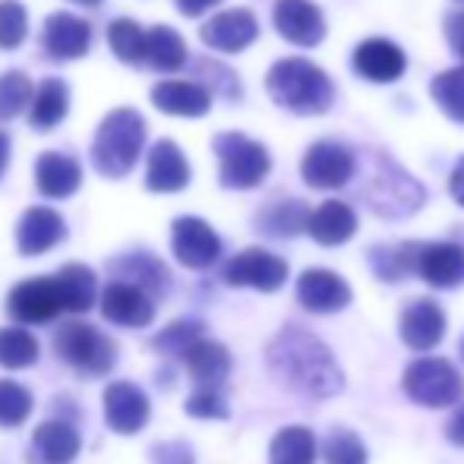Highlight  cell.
Returning a JSON list of instances; mask_svg holds the SVG:
<instances>
[{"mask_svg":"<svg viewBox=\"0 0 464 464\" xmlns=\"http://www.w3.org/2000/svg\"><path fill=\"white\" fill-rule=\"evenodd\" d=\"M70 111V89L63 80L51 76L38 86L35 98H32V108H29V123L35 130H54L57 123L67 117Z\"/></svg>","mask_w":464,"mask_h":464,"instance_id":"obj_29","label":"cell"},{"mask_svg":"<svg viewBox=\"0 0 464 464\" xmlns=\"http://www.w3.org/2000/svg\"><path fill=\"white\" fill-rule=\"evenodd\" d=\"M152 104L161 114L174 117H202L212 108V92L202 82L165 80L152 89Z\"/></svg>","mask_w":464,"mask_h":464,"instance_id":"obj_22","label":"cell"},{"mask_svg":"<svg viewBox=\"0 0 464 464\" xmlns=\"http://www.w3.org/2000/svg\"><path fill=\"white\" fill-rule=\"evenodd\" d=\"M297 300L310 313H338L351 304V287L329 269H306L297 278Z\"/></svg>","mask_w":464,"mask_h":464,"instance_id":"obj_18","label":"cell"},{"mask_svg":"<svg viewBox=\"0 0 464 464\" xmlns=\"http://www.w3.org/2000/svg\"><path fill=\"white\" fill-rule=\"evenodd\" d=\"M146 121L133 108H114L95 130L92 140V165L102 178L121 180L133 171L146 146Z\"/></svg>","mask_w":464,"mask_h":464,"instance_id":"obj_3","label":"cell"},{"mask_svg":"<svg viewBox=\"0 0 464 464\" xmlns=\"http://www.w3.org/2000/svg\"><path fill=\"white\" fill-rule=\"evenodd\" d=\"M196 80L208 89V92L227 98V102H237L240 98V80L234 70H227L218 61H199L196 63Z\"/></svg>","mask_w":464,"mask_h":464,"instance_id":"obj_42","label":"cell"},{"mask_svg":"<svg viewBox=\"0 0 464 464\" xmlns=\"http://www.w3.org/2000/svg\"><path fill=\"white\" fill-rule=\"evenodd\" d=\"M218 155V180L227 189H253L272 171V155L263 142L244 133H218L212 140Z\"/></svg>","mask_w":464,"mask_h":464,"instance_id":"obj_4","label":"cell"},{"mask_svg":"<svg viewBox=\"0 0 464 464\" xmlns=\"http://www.w3.org/2000/svg\"><path fill=\"white\" fill-rule=\"evenodd\" d=\"M452 4L459 6V10H464V0H452Z\"/></svg>","mask_w":464,"mask_h":464,"instance_id":"obj_52","label":"cell"},{"mask_svg":"<svg viewBox=\"0 0 464 464\" xmlns=\"http://www.w3.org/2000/svg\"><path fill=\"white\" fill-rule=\"evenodd\" d=\"M32 414V395L25 385L0 379V427H19Z\"/></svg>","mask_w":464,"mask_h":464,"instance_id":"obj_40","label":"cell"},{"mask_svg":"<svg viewBox=\"0 0 464 464\" xmlns=\"http://www.w3.org/2000/svg\"><path fill=\"white\" fill-rule=\"evenodd\" d=\"M202 323H193V319H180V323H171L161 335L152 338V348L159 354H168V357H187L189 348L196 342H202Z\"/></svg>","mask_w":464,"mask_h":464,"instance_id":"obj_39","label":"cell"},{"mask_svg":"<svg viewBox=\"0 0 464 464\" xmlns=\"http://www.w3.org/2000/svg\"><path fill=\"white\" fill-rule=\"evenodd\" d=\"M363 199L382 218H408L423 206L427 193H423L420 180L411 178L398 161H392L389 155H379L376 171H372L370 184L363 187Z\"/></svg>","mask_w":464,"mask_h":464,"instance_id":"obj_5","label":"cell"},{"mask_svg":"<svg viewBox=\"0 0 464 464\" xmlns=\"http://www.w3.org/2000/svg\"><path fill=\"white\" fill-rule=\"evenodd\" d=\"M310 237L319 246H342L354 237L357 231V212L342 199H329L310 212V225H306Z\"/></svg>","mask_w":464,"mask_h":464,"instance_id":"obj_24","label":"cell"},{"mask_svg":"<svg viewBox=\"0 0 464 464\" xmlns=\"http://www.w3.org/2000/svg\"><path fill=\"white\" fill-rule=\"evenodd\" d=\"M184 361H187L189 379H193L196 385H208V389H218L227 379V372H231V354H227V348L218 342H206V338L189 348V354Z\"/></svg>","mask_w":464,"mask_h":464,"instance_id":"obj_26","label":"cell"},{"mask_svg":"<svg viewBox=\"0 0 464 464\" xmlns=\"http://www.w3.org/2000/svg\"><path fill=\"white\" fill-rule=\"evenodd\" d=\"M354 73L363 76L367 82H376V86H389V82H398L408 70V57L389 38H367L354 48Z\"/></svg>","mask_w":464,"mask_h":464,"instance_id":"obj_15","label":"cell"},{"mask_svg":"<svg viewBox=\"0 0 464 464\" xmlns=\"http://www.w3.org/2000/svg\"><path fill=\"white\" fill-rule=\"evenodd\" d=\"M449 189H452V199L464 206V159L452 168V178H449Z\"/></svg>","mask_w":464,"mask_h":464,"instance_id":"obj_48","label":"cell"},{"mask_svg":"<svg viewBox=\"0 0 464 464\" xmlns=\"http://www.w3.org/2000/svg\"><path fill=\"white\" fill-rule=\"evenodd\" d=\"M108 44L117 61L130 63V67L146 63V29L133 19H114L108 25Z\"/></svg>","mask_w":464,"mask_h":464,"instance_id":"obj_34","label":"cell"},{"mask_svg":"<svg viewBox=\"0 0 464 464\" xmlns=\"http://www.w3.org/2000/svg\"><path fill=\"white\" fill-rule=\"evenodd\" d=\"M6 161H10V140L6 133H0V174L6 171Z\"/></svg>","mask_w":464,"mask_h":464,"instance_id":"obj_50","label":"cell"},{"mask_svg":"<svg viewBox=\"0 0 464 464\" xmlns=\"http://www.w3.org/2000/svg\"><path fill=\"white\" fill-rule=\"evenodd\" d=\"M357 171V159L348 146L335 140H319L306 149L304 161H300V174L313 189H338L351 184Z\"/></svg>","mask_w":464,"mask_h":464,"instance_id":"obj_8","label":"cell"},{"mask_svg":"<svg viewBox=\"0 0 464 464\" xmlns=\"http://www.w3.org/2000/svg\"><path fill=\"white\" fill-rule=\"evenodd\" d=\"M32 80L19 70L0 76V121H13L16 114H23L25 108H32Z\"/></svg>","mask_w":464,"mask_h":464,"instance_id":"obj_38","label":"cell"},{"mask_svg":"<svg viewBox=\"0 0 464 464\" xmlns=\"http://www.w3.org/2000/svg\"><path fill=\"white\" fill-rule=\"evenodd\" d=\"M174 4H178V10L184 13V16H202L206 10L218 6L221 0H174Z\"/></svg>","mask_w":464,"mask_h":464,"instance_id":"obj_47","label":"cell"},{"mask_svg":"<svg viewBox=\"0 0 464 464\" xmlns=\"http://www.w3.org/2000/svg\"><path fill=\"white\" fill-rule=\"evenodd\" d=\"M430 95L440 104L442 114L452 117L455 123H464V63L436 73L430 82Z\"/></svg>","mask_w":464,"mask_h":464,"instance_id":"obj_35","label":"cell"},{"mask_svg":"<svg viewBox=\"0 0 464 464\" xmlns=\"http://www.w3.org/2000/svg\"><path fill=\"white\" fill-rule=\"evenodd\" d=\"M259 35V23L250 10H225L215 13L206 25L199 29L202 44L221 54H237V51L250 48Z\"/></svg>","mask_w":464,"mask_h":464,"instance_id":"obj_17","label":"cell"},{"mask_svg":"<svg viewBox=\"0 0 464 464\" xmlns=\"http://www.w3.org/2000/svg\"><path fill=\"white\" fill-rule=\"evenodd\" d=\"M221 278L234 287H256V291L272 294L287 281V263L281 256H276V253L250 246V250L237 253V256L225 266Z\"/></svg>","mask_w":464,"mask_h":464,"instance_id":"obj_10","label":"cell"},{"mask_svg":"<svg viewBox=\"0 0 464 464\" xmlns=\"http://www.w3.org/2000/svg\"><path fill=\"white\" fill-rule=\"evenodd\" d=\"M446 42L464 63V10H459V6L446 16Z\"/></svg>","mask_w":464,"mask_h":464,"instance_id":"obj_45","label":"cell"},{"mask_svg":"<svg viewBox=\"0 0 464 464\" xmlns=\"http://www.w3.org/2000/svg\"><path fill=\"white\" fill-rule=\"evenodd\" d=\"M29 35V13L19 0H0V48L13 51Z\"/></svg>","mask_w":464,"mask_h":464,"instance_id":"obj_41","label":"cell"},{"mask_svg":"<svg viewBox=\"0 0 464 464\" xmlns=\"http://www.w3.org/2000/svg\"><path fill=\"white\" fill-rule=\"evenodd\" d=\"M57 354L63 363H70L82 376H104L114 370L117 351L104 332H98L95 325L86 323H67L54 338Z\"/></svg>","mask_w":464,"mask_h":464,"instance_id":"obj_6","label":"cell"},{"mask_svg":"<svg viewBox=\"0 0 464 464\" xmlns=\"http://www.w3.org/2000/svg\"><path fill=\"white\" fill-rule=\"evenodd\" d=\"M272 464H313L316 461V436L304 427H285L272 440Z\"/></svg>","mask_w":464,"mask_h":464,"instance_id":"obj_33","label":"cell"},{"mask_svg":"<svg viewBox=\"0 0 464 464\" xmlns=\"http://www.w3.org/2000/svg\"><path fill=\"white\" fill-rule=\"evenodd\" d=\"M269 367L278 382L297 395L332 398L344 389V376L329 348L316 335L294 325L278 332L276 342L269 344Z\"/></svg>","mask_w":464,"mask_h":464,"instance_id":"obj_1","label":"cell"},{"mask_svg":"<svg viewBox=\"0 0 464 464\" xmlns=\"http://www.w3.org/2000/svg\"><path fill=\"white\" fill-rule=\"evenodd\" d=\"M92 44V25L73 13H51L42 32V48L54 61H80Z\"/></svg>","mask_w":464,"mask_h":464,"instance_id":"obj_16","label":"cell"},{"mask_svg":"<svg viewBox=\"0 0 464 464\" xmlns=\"http://www.w3.org/2000/svg\"><path fill=\"white\" fill-rule=\"evenodd\" d=\"M404 392L411 401L423 404V408H449V404L461 401L464 379L442 357H420L404 370Z\"/></svg>","mask_w":464,"mask_h":464,"instance_id":"obj_7","label":"cell"},{"mask_svg":"<svg viewBox=\"0 0 464 464\" xmlns=\"http://www.w3.org/2000/svg\"><path fill=\"white\" fill-rule=\"evenodd\" d=\"M63 234H67V225H63L61 215L54 208L35 206V208H25V215L19 218L16 246L23 256H38V253L54 250L63 240Z\"/></svg>","mask_w":464,"mask_h":464,"instance_id":"obj_19","label":"cell"},{"mask_svg":"<svg viewBox=\"0 0 464 464\" xmlns=\"http://www.w3.org/2000/svg\"><path fill=\"white\" fill-rule=\"evenodd\" d=\"M446 436L455 446H464V408L452 414V420H449V427H446Z\"/></svg>","mask_w":464,"mask_h":464,"instance_id":"obj_49","label":"cell"},{"mask_svg":"<svg viewBox=\"0 0 464 464\" xmlns=\"http://www.w3.org/2000/svg\"><path fill=\"white\" fill-rule=\"evenodd\" d=\"M325 464H367V446L351 430H335L325 440Z\"/></svg>","mask_w":464,"mask_h":464,"instance_id":"obj_43","label":"cell"},{"mask_svg":"<svg viewBox=\"0 0 464 464\" xmlns=\"http://www.w3.org/2000/svg\"><path fill=\"white\" fill-rule=\"evenodd\" d=\"M189 184V161L184 149L171 140H161L149 152L146 187L152 193H180Z\"/></svg>","mask_w":464,"mask_h":464,"instance_id":"obj_21","label":"cell"},{"mask_svg":"<svg viewBox=\"0 0 464 464\" xmlns=\"http://www.w3.org/2000/svg\"><path fill=\"white\" fill-rule=\"evenodd\" d=\"M414 272L433 287H459L464 281V246L417 244Z\"/></svg>","mask_w":464,"mask_h":464,"instance_id":"obj_20","label":"cell"},{"mask_svg":"<svg viewBox=\"0 0 464 464\" xmlns=\"http://www.w3.org/2000/svg\"><path fill=\"white\" fill-rule=\"evenodd\" d=\"M266 92L276 104L300 117H316L335 104L329 73L304 57H285L266 73Z\"/></svg>","mask_w":464,"mask_h":464,"instance_id":"obj_2","label":"cell"},{"mask_svg":"<svg viewBox=\"0 0 464 464\" xmlns=\"http://www.w3.org/2000/svg\"><path fill=\"white\" fill-rule=\"evenodd\" d=\"M272 19L278 35L297 48H316L325 38V16L310 0H276Z\"/></svg>","mask_w":464,"mask_h":464,"instance_id":"obj_14","label":"cell"},{"mask_svg":"<svg viewBox=\"0 0 464 464\" xmlns=\"http://www.w3.org/2000/svg\"><path fill=\"white\" fill-rule=\"evenodd\" d=\"M111 269L117 272L123 281H133V285H140V287H146L152 297H161V294L168 291V269H165V263L161 259H155V256H149V253H133V256H123V259H117Z\"/></svg>","mask_w":464,"mask_h":464,"instance_id":"obj_32","label":"cell"},{"mask_svg":"<svg viewBox=\"0 0 464 464\" xmlns=\"http://www.w3.org/2000/svg\"><path fill=\"white\" fill-rule=\"evenodd\" d=\"M152 464H193V455L180 442H161L152 452Z\"/></svg>","mask_w":464,"mask_h":464,"instance_id":"obj_46","label":"cell"},{"mask_svg":"<svg viewBox=\"0 0 464 464\" xmlns=\"http://www.w3.org/2000/svg\"><path fill=\"white\" fill-rule=\"evenodd\" d=\"M461 354H464V344H461Z\"/></svg>","mask_w":464,"mask_h":464,"instance_id":"obj_53","label":"cell"},{"mask_svg":"<svg viewBox=\"0 0 464 464\" xmlns=\"http://www.w3.org/2000/svg\"><path fill=\"white\" fill-rule=\"evenodd\" d=\"M102 313L123 329H142L155 319V297L133 281L114 278L102 294Z\"/></svg>","mask_w":464,"mask_h":464,"instance_id":"obj_12","label":"cell"},{"mask_svg":"<svg viewBox=\"0 0 464 464\" xmlns=\"http://www.w3.org/2000/svg\"><path fill=\"white\" fill-rule=\"evenodd\" d=\"M54 278H57V287H61L63 310H70V313L92 310L95 297H98V278H95V272L89 269V266L67 263Z\"/></svg>","mask_w":464,"mask_h":464,"instance_id":"obj_28","label":"cell"},{"mask_svg":"<svg viewBox=\"0 0 464 464\" xmlns=\"http://www.w3.org/2000/svg\"><path fill=\"white\" fill-rule=\"evenodd\" d=\"M446 335V313L433 300H417L401 313V338L408 348L430 351Z\"/></svg>","mask_w":464,"mask_h":464,"instance_id":"obj_23","label":"cell"},{"mask_svg":"<svg viewBox=\"0 0 464 464\" xmlns=\"http://www.w3.org/2000/svg\"><path fill=\"white\" fill-rule=\"evenodd\" d=\"M35 455L48 464H70L80 455V433L63 420H44L32 436Z\"/></svg>","mask_w":464,"mask_h":464,"instance_id":"obj_27","label":"cell"},{"mask_svg":"<svg viewBox=\"0 0 464 464\" xmlns=\"http://www.w3.org/2000/svg\"><path fill=\"white\" fill-rule=\"evenodd\" d=\"M306 225H310V208L300 199L272 202L256 215V227L269 237H294V234L306 231Z\"/></svg>","mask_w":464,"mask_h":464,"instance_id":"obj_30","label":"cell"},{"mask_svg":"<svg viewBox=\"0 0 464 464\" xmlns=\"http://www.w3.org/2000/svg\"><path fill=\"white\" fill-rule=\"evenodd\" d=\"M146 63L161 73H174L187 63V44L168 25H155L146 32Z\"/></svg>","mask_w":464,"mask_h":464,"instance_id":"obj_31","label":"cell"},{"mask_svg":"<svg viewBox=\"0 0 464 464\" xmlns=\"http://www.w3.org/2000/svg\"><path fill=\"white\" fill-rule=\"evenodd\" d=\"M171 250L180 266L187 269H208L218 263L221 256V240L202 218L184 215L171 225Z\"/></svg>","mask_w":464,"mask_h":464,"instance_id":"obj_11","label":"cell"},{"mask_svg":"<svg viewBox=\"0 0 464 464\" xmlns=\"http://www.w3.org/2000/svg\"><path fill=\"white\" fill-rule=\"evenodd\" d=\"M73 4H82V6H98L102 0H73Z\"/></svg>","mask_w":464,"mask_h":464,"instance_id":"obj_51","label":"cell"},{"mask_svg":"<svg viewBox=\"0 0 464 464\" xmlns=\"http://www.w3.org/2000/svg\"><path fill=\"white\" fill-rule=\"evenodd\" d=\"M82 184V168L76 159L61 152H44L35 161V187L42 189L48 199H67Z\"/></svg>","mask_w":464,"mask_h":464,"instance_id":"obj_25","label":"cell"},{"mask_svg":"<svg viewBox=\"0 0 464 464\" xmlns=\"http://www.w3.org/2000/svg\"><path fill=\"white\" fill-rule=\"evenodd\" d=\"M187 414L199 417V420H225V417H227V401L221 398L218 389L199 385V389L187 398Z\"/></svg>","mask_w":464,"mask_h":464,"instance_id":"obj_44","label":"cell"},{"mask_svg":"<svg viewBox=\"0 0 464 464\" xmlns=\"http://www.w3.org/2000/svg\"><path fill=\"white\" fill-rule=\"evenodd\" d=\"M417 263V244H401V246H372L370 250V266L376 272V278L382 281H398L408 272H414Z\"/></svg>","mask_w":464,"mask_h":464,"instance_id":"obj_37","label":"cell"},{"mask_svg":"<svg viewBox=\"0 0 464 464\" xmlns=\"http://www.w3.org/2000/svg\"><path fill=\"white\" fill-rule=\"evenodd\" d=\"M149 414H152L149 395L136 382L121 379V382H111L108 389H104V420H108V427L114 430V433H121V436L140 433L149 423Z\"/></svg>","mask_w":464,"mask_h":464,"instance_id":"obj_13","label":"cell"},{"mask_svg":"<svg viewBox=\"0 0 464 464\" xmlns=\"http://www.w3.org/2000/svg\"><path fill=\"white\" fill-rule=\"evenodd\" d=\"M38 361V342L23 325H6L0 329V367L25 370Z\"/></svg>","mask_w":464,"mask_h":464,"instance_id":"obj_36","label":"cell"},{"mask_svg":"<svg viewBox=\"0 0 464 464\" xmlns=\"http://www.w3.org/2000/svg\"><path fill=\"white\" fill-rule=\"evenodd\" d=\"M6 310L19 325H44L63 313V297L57 278H29L19 281L6 297Z\"/></svg>","mask_w":464,"mask_h":464,"instance_id":"obj_9","label":"cell"}]
</instances>
